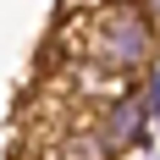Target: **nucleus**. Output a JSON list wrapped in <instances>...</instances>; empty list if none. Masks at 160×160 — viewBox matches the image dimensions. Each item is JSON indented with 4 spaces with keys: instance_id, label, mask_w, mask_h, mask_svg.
<instances>
[{
    "instance_id": "obj_4",
    "label": "nucleus",
    "mask_w": 160,
    "mask_h": 160,
    "mask_svg": "<svg viewBox=\"0 0 160 160\" xmlns=\"http://www.w3.org/2000/svg\"><path fill=\"white\" fill-rule=\"evenodd\" d=\"M138 6H144V11H149V17L160 22V0H138Z\"/></svg>"
},
{
    "instance_id": "obj_3",
    "label": "nucleus",
    "mask_w": 160,
    "mask_h": 160,
    "mask_svg": "<svg viewBox=\"0 0 160 160\" xmlns=\"http://www.w3.org/2000/svg\"><path fill=\"white\" fill-rule=\"evenodd\" d=\"M39 160H122V155L94 132V122H83V127L55 132V138L44 144V155H39Z\"/></svg>"
},
{
    "instance_id": "obj_2",
    "label": "nucleus",
    "mask_w": 160,
    "mask_h": 160,
    "mask_svg": "<svg viewBox=\"0 0 160 160\" xmlns=\"http://www.w3.org/2000/svg\"><path fill=\"white\" fill-rule=\"evenodd\" d=\"M144 78H149V72H144ZM144 78L132 83V88H122V94H111V99H99V105H88V111H94V116H88V122H94V132L116 149V155L144 149V144H149V127L160 122V105L149 99Z\"/></svg>"
},
{
    "instance_id": "obj_1",
    "label": "nucleus",
    "mask_w": 160,
    "mask_h": 160,
    "mask_svg": "<svg viewBox=\"0 0 160 160\" xmlns=\"http://www.w3.org/2000/svg\"><path fill=\"white\" fill-rule=\"evenodd\" d=\"M155 50H160L155 17L132 0H105L83 17V61H99L122 78H144L155 66Z\"/></svg>"
}]
</instances>
